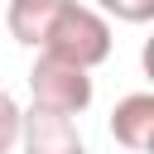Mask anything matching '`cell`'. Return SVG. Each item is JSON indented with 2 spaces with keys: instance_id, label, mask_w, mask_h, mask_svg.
<instances>
[{
  "instance_id": "1",
  "label": "cell",
  "mask_w": 154,
  "mask_h": 154,
  "mask_svg": "<svg viewBox=\"0 0 154 154\" xmlns=\"http://www.w3.org/2000/svg\"><path fill=\"white\" fill-rule=\"evenodd\" d=\"M111 48H116L111 19H101L91 5L67 0V5L58 10V19L48 24V34H43V48H38V53L63 58V63H72V67L91 72V67H101V63L111 58Z\"/></svg>"
},
{
  "instance_id": "2",
  "label": "cell",
  "mask_w": 154,
  "mask_h": 154,
  "mask_svg": "<svg viewBox=\"0 0 154 154\" xmlns=\"http://www.w3.org/2000/svg\"><path fill=\"white\" fill-rule=\"evenodd\" d=\"M29 91H34V106L58 111V116H72V120L96 101L91 72L72 67V63H63V58H48V53L34 58V67H29Z\"/></svg>"
},
{
  "instance_id": "3",
  "label": "cell",
  "mask_w": 154,
  "mask_h": 154,
  "mask_svg": "<svg viewBox=\"0 0 154 154\" xmlns=\"http://www.w3.org/2000/svg\"><path fill=\"white\" fill-rule=\"evenodd\" d=\"M19 149L24 154H87V140H82L72 116L29 106L19 120Z\"/></svg>"
},
{
  "instance_id": "4",
  "label": "cell",
  "mask_w": 154,
  "mask_h": 154,
  "mask_svg": "<svg viewBox=\"0 0 154 154\" xmlns=\"http://www.w3.org/2000/svg\"><path fill=\"white\" fill-rule=\"evenodd\" d=\"M111 135L130 154H144L154 144V91H130L111 111Z\"/></svg>"
},
{
  "instance_id": "5",
  "label": "cell",
  "mask_w": 154,
  "mask_h": 154,
  "mask_svg": "<svg viewBox=\"0 0 154 154\" xmlns=\"http://www.w3.org/2000/svg\"><path fill=\"white\" fill-rule=\"evenodd\" d=\"M63 5H67V0H5L10 38L38 53V48H43V34H48V24L58 19V10H63Z\"/></svg>"
},
{
  "instance_id": "6",
  "label": "cell",
  "mask_w": 154,
  "mask_h": 154,
  "mask_svg": "<svg viewBox=\"0 0 154 154\" xmlns=\"http://www.w3.org/2000/svg\"><path fill=\"white\" fill-rule=\"evenodd\" d=\"M91 10L116 24H149L154 19V0H96Z\"/></svg>"
},
{
  "instance_id": "7",
  "label": "cell",
  "mask_w": 154,
  "mask_h": 154,
  "mask_svg": "<svg viewBox=\"0 0 154 154\" xmlns=\"http://www.w3.org/2000/svg\"><path fill=\"white\" fill-rule=\"evenodd\" d=\"M19 120H24V106L0 87V154H10L19 144Z\"/></svg>"
}]
</instances>
